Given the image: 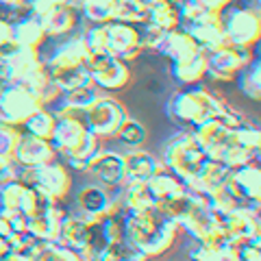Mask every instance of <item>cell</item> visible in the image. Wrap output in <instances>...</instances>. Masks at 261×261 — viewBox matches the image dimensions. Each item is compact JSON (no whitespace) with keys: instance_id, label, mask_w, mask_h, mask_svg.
I'll return each instance as SVG.
<instances>
[{"instance_id":"1","label":"cell","mask_w":261,"mask_h":261,"mask_svg":"<svg viewBox=\"0 0 261 261\" xmlns=\"http://www.w3.org/2000/svg\"><path fill=\"white\" fill-rule=\"evenodd\" d=\"M166 113L183 130H192L207 120H222L228 126H238L246 120L238 109H233L218 94H211L200 83L174 92L166 102Z\"/></svg>"},{"instance_id":"2","label":"cell","mask_w":261,"mask_h":261,"mask_svg":"<svg viewBox=\"0 0 261 261\" xmlns=\"http://www.w3.org/2000/svg\"><path fill=\"white\" fill-rule=\"evenodd\" d=\"M122 222H124V240L148 259L166 255L181 233L174 220L159 209L122 211Z\"/></svg>"},{"instance_id":"3","label":"cell","mask_w":261,"mask_h":261,"mask_svg":"<svg viewBox=\"0 0 261 261\" xmlns=\"http://www.w3.org/2000/svg\"><path fill=\"white\" fill-rule=\"evenodd\" d=\"M205 159H207V154L202 152L198 142L194 140L192 130H178L161 148L163 168L170 170L174 176H178L183 183L200 168V163Z\"/></svg>"},{"instance_id":"4","label":"cell","mask_w":261,"mask_h":261,"mask_svg":"<svg viewBox=\"0 0 261 261\" xmlns=\"http://www.w3.org/2000/svg\"><path fill=\"white\" fill-rule=\"evenodd\" d=\"M72 214L83 218L85 222H100L107 216L122 214L120 187H102L100 183H87L74 194Z\"/></svg>"},{"instance_id":"5","label":"cell","mask_w":261,"mask_h":261,"mask_svg":"<svg viewBox=\"0 0 261 261\" xmlns=\"http://www.w3.org/2000/svg\"><path fill=\"white\" fill-rule=\"evenodd\" d=\"M18 181L24 185H33L46 196H50L53 200H65L72 190V176L68 172V166L61 159L48 161L44 166L37 168H20L18 166Z\"/></svg>"},{"instance_id":"6","label":"cell","mask_w":261,"mask_h":261,"mask_svg":"<svg viewBox=\"0 0 261 261\" xmlns=\"http://www.w3.org/2000/svg\"><path fill=\"white\" fill-rule=\"evenodd\" d=\"M220 20H222V31L228 44L242 48H252L259 44L261 37L259 11H252L248 7L233 3L220 11Z\"/></svg>"},{"instance_id":"7","label":"cell","mask_w":261,"mask_h":261,"mask_svg":"<svg viewBox=\"0 0 261 261\" xmlns=\"http://www.w3.org/2000/svg\"><path fill=\"white\" fill-rule=\"evenodd\" d=\"M85 68L92 76V85L102 94H118L130 83V68L126 61L118 59L109 53L87 55Z\"/></svg>"},{"instance_id":"8","label":"cell","mask_w":261,"mask_h":261,"mask_svg":"<svg viewBox=\"0 0 261 261\" xmlns=\"http://www.w3.org/2000/svg\"><path fill=\"white\" fill-rule=\"evenodd\" d=\"M126 109L120 100H116L109 94H102L98 100L85 111L83 122L87 130L100 140H113V135L118 133V128L122 126V122L126 120Z\"/></svg>"},{"instance_id":"9","label":"cell","mask_w":261,"mask_h":261,"mask_svg":"<svg viewBox=\"0 0 261 261\" xmlns=\"http://www.w3.org/2000/svg\"><path fill=\"white\" fill-rule=\"evenodd\" d=\"M39 107H42L39 98L27 85L3 83V87H0V122L3 124L22 128L27 118Z\"/></svg>"},{"instance_id":"10","label":"cell","mask_w":261,"mask_h":261,"mask_svg":"<svg viewBox=\"0 0 261 261\" xmlns=\"http://www.w3.org/2000/svg\"><path fill=\"white\" fill-rule=\"evenodd\" d=\"M252 59L250 48L226 44L214 53H207V76L218 83H231L235 74Z\"/></svg>"},{"instance_id":"11","label":"cell","mask_w":261,"mask_h":261,"mask_svg":"<svg viewBox=\"0 0 261 261\" xmlns=\"http://www.w3.org/2000/svg\"><path fill=\"white\" fill-rule=\"evenodd\" d=\"M224 187L235 196L240 205L257 207L261 202V170L257 161H250L246 166H240L228 172Z\"/></svg>"},{"instance_id":"12","label":"cell","mask_w":261,"mask_h":261,"mask_svg":"<svg viewBox=\"0 0 261 261\" xmlns=\"http://www.w3.org/2000/svg\"><path fill=\"white\" fill-rule=\"evenodd\" d=\"M107 31V53L118 57L122 61H133L137 55H142V44H140V29L137 24H126L113 20L105 24Z\"/></svg>"},{"instance_id":"13","label":"cell","mask_w":261,"mask_h":261,"mask_svg":"<svg viewBox=\"0 0 261 261\" xmlns=\"http://www.w3.org/2000/svg\"><path fill=\"white\" fill-rule=\"evenodd\" d=\"M87 48L79 35H65L59 37L57 42L48 48V53L42 55V61L48 70H63V68H74V65H83L87 59Z\"/></svg>"},{"instance_id":"14","label":"cell","mask_w":261,"mask_h":261,"mask_svg":"<svg viewBox=\"0 0 261 261\" xmlns=\"http://www.w3.org/2000/svg\"><path fill=\"white\" fill-rule=\"evenodd\" d=\"M181 29H185L194 37V42L200 46L202 53H214L218 48L226 46V35L222 31V20H220L218 11H205L200 18H196L194 22L181 24Z\"/></svg>"},{"instance_id":"15","label":"cell","mask_w":261,"mask_h":261,"mask_svg":"<svg viewBox=\"0 0 261 261\" xmlns=\"http://www.w3.org/2000/svg\"><path fill=\"white\" fill-rule=\"evenodd\" d=\"M178 228L192 238V242H216V240H226L224 235V224L222 220L216 218L207 205L196 207L190 216H185ZM228 242V240H226Z\"/></svg>"},{"instance_id":"16","label":"cell","mask_w":261,"mask_h":261,"mask_svg":"<svg viewBox=\"0 0 261 261\" xmlns=\"http://www.w3.org/2000/svg\"><path fill=\"white\" fill-rule=\"evenodd\" d=\"M224 224V235L226 240L238 246L240 242H246L250 238L261 235V226H259V209L257 207H248V205H240L235 207L231 214H226L222 218Z\"/></svg>"},{"instance_id":"17","label":"cell","mask_w":261,"mask_h":261,"mask_svg":"<svg viewBox=\"0 0 261 261\" xmlns=\"http://www.w3.org/2000/svg\"><path fill=\"white\" fill-rule=\"evenodd\" d=\"M231 128L233 126L224 124L222 120H207V122H202V124H198L196 128H192V135H194V140L198 142L202 152L207 154V159L218 161L226 146L233 144Z\"/></svg>"},{"instance_id":"18","label":"cell","mask_w":261,"mask_h":261,"mask_svg":"<svg viewBox=\"0 0 261 261\" xmlns=\"http://www.w3.org/2000/svg\"><path fill=\"white\" fill-rule=\"evenodd\" d=\"M87 172L92 174L94 181L100 183L102 187H120L126 178L124 152L102 148L100 152H98V157L89 163Z\"/></svg>"},{"instance_id":"19","label":"cell","mask_w":261,"mask_h":261,"mask_svg":"<svg viewBox=\"0 0 261 261\" xmlns=\"http://www.w3.org/2000/svg\"><path fill=\"white\" fill-rule=\"evenodd\" d=\"M55 159H59V157H57V152H55L50 142L42 140V137H35V135H29V133L22 130L18 146H15V150H13L15 166L37 168V166H44V163L55 161Z\"/></svg>"},{"instance_id":"20","label":"cell","mask_w":261,"mask_h":261,"mask_svg":"<svg viewBox=\"0 0 261 261\" xmlns=\"http://www.w3.org/2000/svg\"><path fill=\"white\" fill-rule=\"evenodd\" d=\"M228 172H231V170H228L222 161L205 159L200 163V168L185 181V187L207 198V196L218 192L220 187H224L226 178H228Z\"/></svg>"},{"instance_id":"21","label":"cell","mask_w":261,"mask_h":261,"mask_svg":"<svg viewBox=\"0 0 261 261\" xmlns=\"http://www.w3.org/2000/svg\"><path fill=\"white\" fill-rule=\"evenodd\" d=\"M87 133V126L83 118H76V116H57L55 122V130L50 135V144L57 152V157L63 159L74 146L81 144V140L85 137Z\"/></svg>"},{"instance_id":"22","label":"cell","mask_w":261,"mask_h":261,"mask_svg":"<svg viewBox=\"0 0 261 261\" xmlns=\"http://www.w3.org/2000/svg\"><path fill=\"white\" fill-rule=\"evenodd\" d=\"M102 96V92H98L94 85H85L79 89H70V92H61L57 96V100L50 105V109L57 116H76L83 118L85 111Z\"/></svg>"},{"instance_id":"23","label":"cell","mask_w":261,"mask_h":261,"mask_svg":"<svg viewBox=\"0 0 261 261\" xmlns=\"http://www.w3.org/2000/svg\"><path fill=\"white\" fill-rule=\"evenodd\" d=\"M68 214V207L63 205V200L55 202L53 207H48L46 211H42V214H35L27 218V233L33 235L35 240L39 242H57V233H59V224L63 216Z\"/></svg>"},{"instance_id":"24","label":"cell","mask_w":261,"mask_h":261,"mask_svg":"<svg viewBox=\"0 0 261 261\" xmlns=\"http://www.w3.org/2000/svg\"><path fill=\"white\" fill-rule=\"evenodd\" d=\"M124 166H126L124 183H146L154 172H159L163 168V163L148 150L133 148L124 152Z\"/></svg>"},{"instance_id":"25","label":"cell","mask_w":261,"mask_h":261,"mask_svg":"<svg viewBox=\"0 0 261 261\" xmlns=\"http://www.w3.org/2000/svg\"><path fill=\"white\" fill-rule=\"evenodd\" d=\"M94 228H96V222H94V224H92V222H85L83 218H79L76 214H72V211L68 209V214L63 216L61 224H59L57 242L63 244V246L74 248V250L79 252L89 240H92Z\"/></svg>"},{"instance_id":"26","label":"cell","mask_w":261,"mask_h":261,"mask_svg":"<svg viewBox=\"0 0 261 261\" xmlns=\"http://www.w3.org/2000/svg\"><path fill=\"white\" fill-rule=\"evenodd\" d=\"M79 22H81L79 9H74V7H70V5L55 7V9H50L42 18L46 39H59L65 35H72V33L76 31Z\"/></svg>"},{"instance_id":"27","label":"cell","mask_w":261,"mask_h":261,"mask_svg":"<svg viewBox=\"0 0 261 261\" xmlns=\"http://www.w3.org/2000/svg\"><path fill=\"white\" fill-rule=\"evenodd\" d=\"M154 53L163 55L168 61H176V59H185V57L200 53V46L194 42V37L185 29L176 27L172 31L163 33V37H161V42H159Z\"/></svg>"},{"instance_id":"28","label":"cell","mask_w":261,"mask_h":261,"mask_svg":"<svg viewBox=\"0 0 261 261\" xmlns=\"http://www.w3.org/2000/svg\"><path fill=\"white\" fill-rule=\"evenodd\" d=\"M170 76L181 87L198 85L202 79H207V55L200 50L185 59L170 61Z\"/></svg>"},{"instance_id":"29","label":"cell","mask_w":261,"mask_h":261,"mask_svg":"<svg viewBox=\"0 0 261 261\" xmlns=\"http://www.w3.org/2000/svg\"><path fill=\"white\" fill-rule=\"evenodd\" d=\"M11 42L18 46H27V48H42L46 42V33H44V24L42 18L33 13H24L18 20L11 22Z\"/></svg>"},{"instance_id":"30","label":"cell","mask_w":261,"mask_h":261,"mask_svg":"<svg viewBox=\"0 0 261 261\" xmlns=\"http://www.w3.org/2000/svg\"><path fill=\"white\" fill-rule=\"evenodd\" d=\"M190 261H238V246L226 240L192 242L187 248Z\"/></svg>"},{"instance_id":"31","label":"cell","mask_w":261,"mask_h":261,"mask_svg":"<svg viewBox=\"0 0 261 261\" xmlns=\"http://www.w3.org/2000/svg\"><path fill=\"white\" fill-rule=\"evenodd\" d=\"M102 148H105V146H102L100 137H96V135H92L87 130L85 137L81 140V144L74 146V148L65 154L61 161L65 163V166H70L72 170H76V172H87L89 163L98 157V152H100Z\"/></svg>"},{"instance_id":"32","label":"cell","mask_w":261,"mask_h":261,"mask_svg":"<svg viewBox=\"0 0 261 261\" xmlns=\"http://www.w3.org/2000/svg\"><path fill=\"white\" fill-rule=\"evenodd\" d=\"M122 211H148L157 209V198L148 192L146 183H122L120 185Z\"/></svg>"},{"instance_id":"33","label":"cell","mask_w":261,"mask_h":261,"mask_svg":"<svg viewBox=\"0 0 261 261\" xmlns=\"http://www.w3.org/2000/svg\"><path fill=\"white\" fill-rule=\"evenodd\" d=\"M233 81H235V85H238V89L244 96L257 102L261 98V63H259V57L257 55L252 57L238 74H235Z\"/></svg>"},{"instance_id":"34","label":"cell","mask_w":261,"mask_h":261,"mask_svg":"<svg viewBox=\"0 0 261 261\" xmlns=\"http://www.w3.org/2000/svg\"><path fill=\"white\" fill-rule=\"evenodd\" d=\"M116 5L118 0H79L76 9L89 24H109L116 20Z\"/></svg>"},{"instance_id":"35","label":"cell","mask_w":261,"mask_h":261,"mask_svg":"<svg viewBox=\"0 0 261 261\" xmlns=\"http://www.w3.org/2000/svg\"><path fill=\"white\" fill-rule=\"evenodd\" d=\"M55 122H57V113L50 107H39L35 113H31L27 118V122L22 124V130L29 135H35V137H42V140L50 142Z\"/></svg>"},{"instance_id":"36","label":"cell","mask_w":261,"mask_h":261,"mask_svg":"<svg viewBox=\"0 0 261 261\" xmlns=\"http://www.w3.org/2000/svg\"><path fill=\"white\" fill-rule=\"evenodd\" d=\"M59 87V92H70V89H79L85 85H92V76L85 65H74V68H63V70H48Z\"/></svg>"},{"instance_id":"37","label":"cell","mask_w":261,"mask_h":261,"mask_svg":"<svg viewBox=\"0 0 261 261\" xmlns=\"http://www.w3.org/2000/svg\"><path fill=\"white\" fill-rule=\"evenodd\" d=\"M146 187H148V192L157 198V202L159 200H163V198H168V196H172V194H176V192H181L183 187H185V183L181 181L178 176H174L170 170H166V168H161L159 172H154L148 181H146Z\"/></svg>"},{"instance_id":"38","label":"cell","mask_w":261,"mask_h":261,"mask_svg":"<svg viewBox=\"0 0 261 261\" xmlns=\"http://www.w3.org/2000/svg\"><path fill=\"white\" fill-rule=\"evenodd\" d=\"M146 22L157 27L159 31H172L176 27H181V20H178V11H176V5L172 3H154L152 7H148V13H146Z\"/></svg>"},{"instance_id":"39","label":"cell","mask_w":261,"mask_h":261,"mask_svg":"<svg viewBox=\"0 0 261 261\" xmlns=\"http://www.w3.org/2000/svg\"><path fill=\"white\" fill-rule=\"evenodd\" d=\"M146 126L142 124L140 120L135 118H128L122 122V126L118 128V133L113 135V140H116L120 146H124V148L133 150V148H142V146L146 144Z\"/></svg>"},{"instance_id":"40","label":"cell","mask_w":261,"mask_h":261,"mask_svg":"<svg viewBox=\"0 0 261 261\" xmlns=\"http://www.w3.org/2000/svg\"><path fill=\"white\" fill-rule=\"evenodd\" d=\"M55 202H59V200H53L50 196H46L44 192H39L37 187H33V185H24V192H22L18 209L27 218H31L35 214H42V211H46L48 207H53Z\"/></svg>"},{"instance_id":"41","label":"cell","mask_w":261,"mask_h":261,"mask_svg":"<svg viewBox=\"0 0 261 261\" xmlns=\"http://www.w3.org/2000/svg\"><path fill=\"white\" fill-rule=\"evenodd\" d=\"M231 135H233V144L242 146V148H248L252 152H259L261 148V133L255 124H250L248 120L240 122L238 126L231 128Z\"/></svg>"},{"instance_id":"42","label":"cell","mask_w":261,"mask_h":261,"mask_svg":"<svg viewBox=\"0 0 261 261\" xmlns=\"http://www.w3.org/2000/svg\"><path fill=\"white\" fill-rule=\"evenodd\" d=\"M146 5L142 0H118L116 5V20L126 24H144L146 22Z\"/></svg>"},{"instance_id":"43","label":"cell","mask_w":261,"mask_h":261,"mask_svg":"<svg viewBox=\"0 0 261 261\" xmlns=\"http://www.w3.org/2000/svg\"><path fill=\"white\" fill-rule=\"evenodd\" d=\"M81 39H83L89 55L107 53V31H105V24H89L87 29L81 31Z\"/></svg>"},{"instance_id":"44","label":"cell","mask_w":261,"mask_h":261,"mask_svg":"<svg viewBox=\"0 0 261 261\" xmlns=\"http://www.w3.org/2000/svg\"><path fill=\"white\" fill-rule=\"evenodd\" d=\"M257 159H259V152H252L248 148H242V146H238V144H231V146L224 148V152L220 154L218 161H222L228 170H235V168L246 166V163L257 161Z\"/></svg>"},{"instance_id":"45","label":"cell","mask_w":261,"mask_h":261,"mask_svg":"<svg viewBox=\"0 0 261 261\" xmlns=\"http://www.w3.org/2000/svg\"><path fill=\"white\" fill-rule=\"evenodd\" d=\"M98 231H100L102 240L107 244H116L124 240V222H122V214L107 216L98 222Z\"/></svg>"},{"instance_id":"46","label":"cell","mask_w":261,"mask_h":261,"mask_svg":"<svg viewBox=\"0 0 261 261\" xmlns=\"http://www.w3.org/2000/svg\"><path fill=\"white\" fill-rule=\"evenodd\" d=\"M107 261H148V257L135 246H130L126 240H122L107 246Z\"/></svg>"},{"instance_id":"47","label":"cell","mask_w":261,"mask_h":261,"mask_svg":"<svg viewBox=\"0 0 261 261\" xmlns=\"http://www.w3.org/2000/svg\"><path fill=\"white\" fill-rule=\"evenodd\" d=\"M20 133H22V128L0 122V159L13 161V150H15V146H18Z\"/></svg>"},{"instance_id":"48","label":"cell","mask_w":261,"mask_h":261,"mask_svg":"<svg viewBox=\"0 0 261 261\" xmlns=\"http://www.w3.org/2000/svg\"><path fill=\"white\" fill-rule=\"evenodd\" d=\"M22 192H24V183L18 181V178H9L7 183H3L0 185V207L18 209Z\"/></svg>"},{"instance_id":"49","label":"cell","mask_w":261,"mask_h":261,"mask_svg":"<svg viewBox=\"0 0 261 261\" xmlns=\"http://www.w3.org/2000/svg\"><path fill=\"white\" fill-rule=\"evenodd\" d=\"M140 29V44H142V50H157V46L163 37V31H159L157 27L144 22V24H137Z\"/></svg>"},{"instance_id":"50","label":"cell","mask_w":261,"mask_h":261,"mask_svg":"<svg viewBox=\"0 0 261 261\" xmlns=\"http://www.w3.org/2000/svg\"><path fill=\"white\" fill-rule=\"evenodd\" d=\"M238 261H261V235L238 244Z\"/></svg>"},{"instance_id":"51","label":"cell","mask_w":261,"mask_h":261,"mask_svg":"<svg viewBox=\"0 0 261 261\" xmlns=\"http://www.w3.org/2000/svg\"><path fill=\"white\" fill-rule=\"evenodd\" d=\"M15 174H18V166H15V161L0 159V185L7 183L9 178H15Z\"/></svg>"},{"instance_id":"52","label":"cell","mask_w":261,"mask_h":261,"mask_svg":"<svg viewBox=\"0 0 261 261\" xmlns=\"http://www.w3.org/2000/svg\"><path fill=\"white\" fill-rule=\"evenodd\" d=\"M198 3L205 7V9H209V11H222V9H226L228 5H233V3H238V0H198Z\"/></svg>"},{"instance_id":"53","label":"cell","mask_w":261,"mask_h":261,"mask_svg":"<svg viewBox=\"0 0 261 261\" xmlns=\"http://www.w3.org/2000/svg\"><path fill=\"white\" fill-rule=\"evenodd\" d=\"M27 0H0V9L7 13H22Z\"/></svg>"},{"instance_id":"54","label":"cell","mask_w":261,"mask_h":261,"mask_svg":"<svg viewBox=\"0 0 261 261\" xmlns=\"http://www.w3.org/2000/svg\"><path fill=\"white\" fill-rule=\"evenodd\" d=\"M11 42V22L7 18H0V48H5Z\"/></svg>"},{"instance_id":"55","label":"cell","mask_w":261,"mask_h":261,"mask_svg":"<svg viewBox=\"0 0 261 261\" xmlns=\"http://www.w3.org/2000/svg\"><path fill=\"white\" fill-rule=\"evenodd\" d=\"M3 261H35V257H31L29 252H24V250H9Z\"/></svg>"},{"instance_id":"56","label":"cell","mask_w":261,"mask_h":261,"mask_svg":"<svg viewBox=\"0 0 261 261\" xmlns=\"http://www.w3.org/2000/svg\"><path fill=\"white\" fill-rule=\"evenodd\" d=\"M9 250H11V248H9V242H7L3 235H0V261L7 257V252H9Z\"/></svg>"},{"instance_id":"57","label":"cell","mask_w":261,"mask_h":261,"mask_svg":"<svg viewBox=\"0 0 261 261\" xmlns=\"http://www.w3.org/2000/svg\"><path fill=\"white\" fill-rule=\"evenodd\" d=\"M70 3H72V7H76V3H79V0H70Z\"/></svg>"},{"instance_id":"58","label":"cell","mask_w":261,"mask_h":261,"mask_svg":"<svg viewBox=\"0 0 261 261\" xmlns=\"http://www.w3.org/2000/svg\"><path fill=\"white\" fill-rule=\"evenodd\" d=\"M166 3H172V5H176V3H178V0H166Z\"/></svg>"},{"instance_id":"59","label":"cell","mask_w":261,"mask_h":261,"mask_svg":"<svg viewBox=\"0 0 261 261\" xmlns=\"http://www.w3.org/2000/svg\"><path fill=\"white\" fill-rule=\"evenodd\" d=\"M0 87H3V81H0Z\"/></svg>"}]
</instances>
